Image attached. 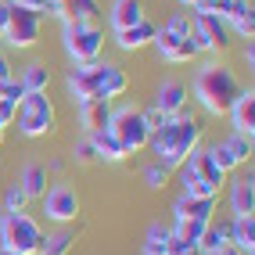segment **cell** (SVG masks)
Returning a JSON list of instances; mask_svg holds the SVG:
<instances>
[{
	"mask_svg": "<svg viewBox=\"0 0 255 255\" xmlns=\"http://www.w3.org/2000/svg\"><path fill=\"white\" fill-rule=\"evenodd\" d=\"M7 18H11V0H0V32H4Z\"/></svg>",
	"mask_w": 255,
	"mask_h": 255,
	"instance_id": "cell-41",
	"label": "cell"
},
{
	"mask_svg": "<svg viewBox=\"0 0 255 255\" xmlns=\"http://www.w3.org/2000/svg\"><path fill=\"white\" fill-rule=\"evenodd\" d=\"M40 201H43V216L50 219V223H58V227H72L76 223V216H79V194H76L72 183H65V180L61 183H50Z\"/></svg>",
	"mask_w": 255,
	"mask_h": 255,
	"instance_id": "cell-9",
	"label": "cell"
},
{
	"mask_svg": "<svg viewBox=\"0 0 255 255\" xmlns=\"http://www.w3.org/2000/svg\"><path fill=\"white\" fill-rule=\"evenodd\" d=\"M241 54H245V61H248V69H252V65H255V47H252V40H248V47L241 50Z\"/></svg>",
	"mask_w": 255,
	"mask_h": 255,
	"instance_id": "cell-43",
	"label": "cell"
},
{
	"mask_svg": "<svg viewBox=\"0 0 255 255\" xmlns=\"http://www.w3.org/2000/svg\"><path fill=\"white\" fill-rule=\"evenodd\" d=\"M40 32H43V18L40 14H32L18 4H11V18L4 25V43L14 47V50H29L40 43Z\"/></svg>",
	"mask_w": 255,
	"mask_h": 255,
	"instance_id": "cell-10",
	"label": "cell"
},
{
	"mask_svg": "<svg viewBox=\"0 0 255 255\" xmlns=\"http://www.w3.org/2000/svg\"><path fill=\"white\" fill-rule=\"evenodd\" d=\"M223 147H227V155L234 158V165H245V162L252 158V140H248V137H237V133H230V137L223 140Z\"/></svg>",
	"mask_w": 255,
	"mask_h": 255,
	"instance_id": "cell-31",
	"label": "cell"
},
{
	"mask_svg": "<svg viewBox=\"0 0 255 255\" xmlns=\"http://www.w3.org/2000/svg\"><path fill=\"white\" fill-rule=\"evenodd\" d=\"M169 40H187L191 36V11H176V14H169V22L158 25Z\"/></svg>",
	"mask_w": 255,
	"mask_h": 255,
	"instance_id": "cell-29",
	"label": "cell"
},
{
	"mask_svg": "<svg viewBox=\"0 0 255 255\" xmlns=\"http://www.w3.org/2000/svg\"><path fill=\"white\" fill-rule=\"evenodd\" d=\"M169 237H173V230L165 223H151L144 234V255H169Z\"/></svg>",
	"mask_w": 255,
	"mask_h": 255,
	"instance_id": "cell-28",
	"label": "cell"
},
{
	"mask_svg": "<svg viewBox=\"0 0 255 255\" xmlns=\"http://www.w3.org/2000/svg\"><path fill=\"white\" fill-rule=\"evenodd\" d=\"M169 176H173V173H165V169H162L158 162L144 165V183L151 187V191H162V187H169Z\"/></svg>",
	"mask_w": 255,
	"mask_h": 255,
	"instance_id": "cell-33",
	"label": "cell"
},
{
	"mask_svg": "<svg viewBox=\"0 0 255 255\" xmlns=\"http://www.w3.org/2000/svg\"><path fill=\"white\" fill-rule=\"evenodd\" d=\"M169 255H198V245L183 241V237H169Z\"/></svg>",
	"mask_w": 255,
	"mask_h": 255,
	"instance_id": "cell-37",
	"label": "cell"
},
{
	"mask_svg": "<svg viewBox=\"0 0 255 255\" xmlns=\"http://www.w3.org/2000/svg\"><path fill=\"white\" fill-rule=\"evenodd\" d=\"M79 123H83V129H87V133L108 129V123H112V105H108V101H101V97L79 101Z\"/></svg>",
	"mask_w": 255,
	"mask_h": 255,
	"instance_id": "cell-20",
	"label": "cell"
},
{
	"mask_svg": "<svg viewBox=\"0 0 255 255\" xmlns=\"http://www.w3.org/2000/svg\"><path fill=\"white\" fill-rule=\"evenodd\" d=\"M0 40H4V32H0Z\"/></svg>",
	"mask_w": 255,
	"mask_h": 255,
	"instance_id": "cell-48",
	"label": "cell"
},
{
	"mask_svg": "<svg viewBox=\"0 0 255 255\" xmlns=\"http://www.w3.org/2000/svg\"><path fill=\"white\" fill-rule=\"evenodd\" d=\"M216 201L219 198H187V194H180L173 201V219H201V223H212Z\"/></svg>",
	"mask_w": 255,
	"mask_h": 255,
	"instance_id": "cell-18",
	"label": "cell"
},
{
	"mask_svg": "<svg viewBox=\"0 0 255 255\" xmlns=\"http://www.w3.org/2000/svg\"><path fill=\"white\" fill-rule=\"evenodd\" d=\"M43 165H47V173H65V165H69V162H65V158H50Z\"/></svg>",
	"mask_w": 255,
	"mask_h": 255,
	"instance_id": "cell-42",
	"label": "cell"
},
{
	"mask_svg": "<svg viewBox=\"0 0 255 255\" xmlns=\"http://www.w3.org/2000/svg\"><path fill=\"white\" fill-rule=\"evenodd\" d=\"M54 4H61V0H54Z\"/></svg>",
	"mask_w": 255,
	"mask_h": 255,
	"instance_id": "cell-49",
	"label": "cell"
},
{
	"mask_svg": "<svg viewBox=\"0 0 255 255\" xmlns=\"http://www.w3.org/2000/svg\"><path fill=\"white\" fill-rule=\"evenodd\" d=\"M241 94V79L234 76L230 65L223 61H205L194 72V101L201 105L205 115H227L230 105Z\"/></svg>",
	"mask_w": 255,
	"mask_h": 255,
	"instance_id": "cell-2",
	"label": "cell"
},
{
	"mask_svg": "<svg viewBox=\"0 0 255 255\" xmlns=\"http://www.w3.org/2000/svg\"><path fill=\"white\" fill-rule=\"evenodd\" d=\"M72 248H76V230L72 227H58V230L43 234L36 255H72Z\"/></svg>",
	"mask_w": 255,
	"mask_h": 255,
	"instance_id": "cell-25",
	"label": "cell"
},
{
	"mask_svg": "<svg viewBox=\"0 0 255 255\" xmlns=\"http://www.w3.org/2000/svg\"><path fill=\"white\" fill-rule=\"evenodd\" d=\"M14 123H18V133L29 140L36 137H50V133L58 129V112H54V101L47 94H25L18 101V115H14Z\"/></svg>",
	"mask_w": 255,
	"mask_h": 255,
	"instance_id": "cell-5",
	"label": "cell"
},
{
	"mask_svg": "<svg viewBox=\"0 0 255 255\" xmlns=\"http://www.w3.org/2000/svg\"><path fill=\"white\" fill-rule=\"evenodd\" d=\"M201 137H205V123H201L191 108H183L176 115H165L162 123L151 129L147 147L155 151V162L165 173H176L183 165V158L191 155L194 147H201Z\"/></svg>",
	"mask_w": 255,
	"mask_h": 255,
	"instance_id": "cell-1",
	"label": "cell"
},
{
	"mask_svg": "<svg viewBox=\"0 0 255 255\" xmlns=\"http://www.w3.org/2000/svg\"><path fill=\"white\" fill-rule=\"evenodd\" d=\"M101 0H61L58 4V18L65 22H101Z\"/></svg>",
	"mask_w": 255,
	"mask_h": 255,
	"instance_id": "cell-22",
	"label": "cell"
},
{
	"mask_svg": "<svg viewBox=\"0 0 255 255\" xmlns=\"http://www.w3.org/2000/svg\"><path fill=\"white\" fill-rule=\"evenodd\" d=\"M194 58H198V50H194L191 36H187V40H176V43L162 54V61H169V65H191Z\"/></svg>",
	"mask_w": 255,
	"mask_h": 255,
	"instance_id": "cell-30",
	"label": "cell"
},
{
	"mask_svg": "<svg viewBox=\"0 0 255 255\" xmlns=\"http://www.w3.org/2000/svg\"><path fill=\"white\" fill-rule=\"evenodd\" d=\"M14 115H18V105L0 97V126H11V123H14Z\"/></svg>",
	"mask_w": 255,
	"mask_h": 255,
	"instance_id": "cell-38",
	"label": "cell"
},
{
	"mask_svg": "<svg viewBox=\"0 0 255 255\" xmlns=\"http://www.w3.org/2000/svg\"><path fill=\"white\" fill-rule=\"evenodd\" d=\"M176 176H180V187L187 198H219V191L227 183V173L205 155V147H194L176 169Z\"/></svg>",
	"mask_w": 255,
	"mask_h": 255,
	"instance_id": "cell-3",
	"label": "cell"
},
{
	"mask_svg": "<svg viewBox=\"0 0 255 255\" xmlns=\"http://www.w3.org/2000/svg\"><path fill=\"white\" fill-rule=\"evenodd\" d=\"M0 97H4V101H14V105H18V101L25 97V90H22V83L18 79H4V83H0Z\"/></svg>",
	"mask_w": 255,
	"mask_h": 255,
	"instance_id": "cell-36",
	"label": "cell"
},
{
	"mask_svg": "<svg viewBox=\"0 0 255 255\" xmlns=\"http://www.w3.org/2000/svg\"><path fill=\"white\" fill-rule=\"evenodd\" d=\"M43 241L40 219H32L29 212H4L0 216V248L18 252V255H36Z\"/></svg>",
	"mask_w": 255,
	"mask_h": 255,
	"instance_id": "cell-4",
	"label": "cell"
},
{
	"mask_svg": "<svg viewBox=\"0 0 255 255\" xmlns=\"http://www.w3.org/2000/svg\"><path fill=\"white\" fill-rule=\"evenodd\" d=\"M25 191L18 187V180L7 183V191H4V212H25Z\"/></svg>",
	"mask_w": 255,
	"mask_h": 255,
	"instance_id": "cell-32",
	"label": "cell"
},
{
	"mask_svg": "<svg viewBox=\"0 0 255 255\" xmlns=\"http://www.w3.org/2000/svg\"><path fill=\"white\" fill-rule=\"evenodd\" d=\"M227 115H230L237 137L255 140V90H252V87H241V94H237V101L230 105Z\"/></svg>",
	"mask_w": 255,
	"mask_h": 255,
	"instance_id": "cell-12",
	"label": "cell"
},
{
	"mask_svg": "<svg viewBox=\"0 0 255 255\" xmlns=\"http://www.w3.org/2000/svg\"><path fill=\"white\" fill-rule=\"evenodd\" d=\"M230 40H234V32L219 14L201 11V7L191 11V43L198 54H219V50L230 47Z\"/></svg>",
	"mask_w": 255,
	"mask_h": 255,
	"instance_id": "cell-7",
	"label": "cell"
},
{
	"mask_svg": "<svg viewBox=\"0 0 255 255\" xmlns=\"http://www.w3.org/2000/svg\"><path fill=\"white\" fill-rule=\"evenodd\" d=\"M126 90H129V76L119 69V65L101 61V69H97V97L112 105V101H115V97H123Z\"/></svg>",
	"mask_w": 255,
	"mask_h": 255,
	"instance_id": "cell-15",
	"label": "cell"
},
{
	"mask_svg": "<svg viewBox=\"0 0 255 255\" xmlns=\"http://www.w3.org/2000/svg\"><path fill=\"white\" fill-rule=\"evenodd\" d=\"M230 212L234 216H252L255 212V176H252V169L245 176L230 180Z\"/></svg>",
	"mask_w": 255,
	"mask_h": 255,
	"instance_id": "cell-16",
	"label": "cell"
},
{
	"mask_svg": "<svg viewBox=\"0 0 255 255\" xmlns=\"http://www.w3.org/2000/svg\"><path fill=\"white\" fill-rule=\"evenodd\" d=\"M90 137V144H94V151H97V162H108V165H119V162H126L129 155L123 151V144L115 140V133L112 129H94V133H87Z\"/></svg>",
	"mask_w": 255,
	"mask_h": 255,
	"instance_id": "cell-24",
	"label": "cell"
},
{
	"mask_svg": "<svg viewBox=\"0 0 255 255\" xmlns=\"http://www.w3.org/2000/svg\"><path fill=\"white\" fill-rule=\"evenodd\" d=\"M14 72H11V58L4 54V50H0V83H4V79H11Z\"/></svg>",
	"mask_w": 255,
	"mask_h": 255,
	"instance_id": "cell-40",
	"label": "cell"
},
{
	"mask_svg": "<svg viewBox=\"0 0 255 255\" xmlns=\"http://www.w3.org/2000/svg\"><path fill=\"white\" fill-rule=\"evenodd\" d=\"M219 255H241V252H237V248H223V252H219Z\"/></svg>",
	"mask_w": 255,
	"mask_h": 255,
	"instance_id": "cell-45",
	"label": "cell"
},
{
	"mask_svg": "<svg viewBox=\"0 0 255 255\" xmlns=\"http://www.w3.org/2000/svg\"><path fill=\"white\" fill-rule=\"evenodd\" d=\"M187 101H191V90H187L183 79H162L158 90H155V105H151V108H158L162 115H176V112L187 108Z\"/></svg>",
	"mask_w": 255,
	"mask_h": 255,
	"instance_id": "cell-14",
	"label": "cell"
},
{
	"mask_svg": "<svg viewBox=\"0 0 255 255\" xmlns=\"http://www.w3.org/2000/svg\"><path fill=\"white\" fill-rule=\"evenodd\" d=\"M11 4H18V7H25V11H32V14H58V4L54 0H11Z\"/></svg>",
	"mask_w": 255,
	"mask_h": 255,
	"instance_id": "cell-35",
	"label": "cell"
},
{
	"mask_svg": "<svg viewBox=\"0 0 255 255\" xmlns=\"http://www.w3.org/2000/svg\"><path fill=\"white\" fill-rule=\"evenodd\" d=\"M180 4H183V7H198V4H201V0H180Z\"/></svg>",
	"mask_w": 255,
	"mask_h": 255,
	"instance_id": "cell-44",
	"label": "cell"
},
{
	"mask_svg": "<svg viewBox=\"0 0 255 255\" xmlns=\"http://www.w3.org/2000/svg\"><path fill=\"white\" fill-rule=\"evenodd\" d=\"M140 115H144V123H147V126H151V129H155V126H158V123H162V119H165V115H162V112H158V108H144V112H140Z\"/></svg>",
	"mask_w": 255,
	"mask_h": 255,
	"instance_id": "cell-39",
	"label": "cell"
},
{
	"mask_svg": "<svg viewBox=\"0 0 255 255\" xmlns=\"http://www.w3.org/2000/svg\"><path fill=\"white\" fill-rule=\"evenodd\" d=\"M144 18H147V14H144V0H112V7H108V25L115 32L137 25Z\"/></svg>",
	"mask_w": 255,
	"mask_h": 255,
	"instance_id": "cell-19",
	"label": "cell"
},
{
	"mask_svg": "<svg viewBox=\"0 0 255 255\" xmlns=\"http://www.w3.org/2000/svg\"><path fill=\"white\" fill-rule=\"evenodd\" d=\"M97 69L101 61H83V65H72L69 79H65V87H69V97L76 101H87V97H97Z\"/></svg>",
	"mask_w": 255,
	"mask_h": 255,
	"instance_id": "cell-13",
	"label": "cell"
},
{
	"mask_svg": "<svg viewBox=\"0 0 255 255\" xmlns=\"http://www.w3.org/2000/svg\"><path fill=\"white\" fill-rule=\"evenodd\" d=\"M47 176H50V173H47V165H43V162H36V158L22 165V173H18V187L25 191V198H29V201H40V198L47 194Z\"/></svg>",
	"mask_w": 255,
	"mask_h": 255,
	"instance_id": "cell-21",
	"label": "cell"
},
{
	"mask_svg": "<svg viewBox=\"0 0 255 255\" xmlns=\"http://www.w3.org/2000/svg\"><path fill=\"white\" fill-rule=\"evenodd\" d=\"M227 237L230 248H237L241 255H255V216H230Z\"/></svg>",
	"mask_w": 255,
	"mask_h": 255,
	"instance_id": "cell-17",
	"label": "cell"
},
{
	"mask_svg": "<svg viewBox=\"0 0 255 255\" xmlns=\"http://www.w3.org/2000/svg\"><path fill=\"white\" fill-rule=\"evenodd\" d=\"M108 129L115 133V140L123 144L126 155H137V151H144V147H147V140H151V126L144 123L140 108H133V105L115 108V112H112Z\"/></svg>",
	"mask_w": 255,
	"mask_h": 255,
	"instance_id": "cell-8",
	"label": "cell"
},
{
	"mask_svg": "<svg viewBox=\"0 0 255 255\" xmlns=\"http://www.w3.org/2000/svg\"><path fill=\"white\" fill-rule=\"evenodd\" d=\"M155 22H137V25H129V29H119L115 32V43H119V50H126V54H129V50H144L151 40H155Z\"/></svg>",
	"mask_w": 255,
	"mask_h": 255,
	"instance_id": "cell-23",
	"label": "cell"
},
{
	"mask_svg": "<svg viewBox=\"0 0 255 255\" xmlns=\"http://www.w3.org/2000/svg\"><path fill=\"white\" fill-rule=\"evenodd\" d=\"M72 162H76V165H94V162H97V151H94L90 137H83V140L72 144Z\"/></svg>",
	"mask_w": 255,
	"mask_h": 255,
	"instance_id": "cell-34",
	"label": "cell"
},
{
	"mask_svg": "<svg viewBox=\"0 0 255 255\" xmlns=\"http://www.w3.org/2000/svg\"><path fill=\"white\" fill-rule=\"evenodd\" d=\"M4 129H7V126H0V144H4Z\"/></svg>",
	"mask_w": 255,
	"mask_h": 255,
	"instance_id": "cell-47",
	"label": "cell"
},
{
	"mask_svg": "<svg viewBox=\"0 0 255 255\" xmlns=\"http://www.w3.org/2000/svg\"><path fill=\"white\" fill-rule=\"evenodd\" d=\"M18 83H22L25 94H47V87H50V69H47L43 61H29L25 69H22V76H18Z\"/></svg>",
	"mask_w": 255,
	"mask_h": 255,
	"instance_id": "cell-26",
	"label": "cell"
},
{
	"mask_svg": "<svg viewBox=\"0 0 255 255\" xmlns=\"http://www.w3.org/2000/svg\"><path fill=\"white\" fill-rule=\"evenodd\" d=\"M0 255H18V252H7V248H0Z\"/></svg>",
	"mask_w": 255,
	"mask_h": 255,
	"instance_id": "cell-46",
	"label": "cell"
},
{
	"mask_svg": "<svg viewBox=\"0 0 255 255\" xmlns=\"http://www.w3.org/2000/svg\"><path fill=\"white\" fill-rule=\"evenodd\" d=\"M223 248H230V237H227V223H212L205 227V234H201V241H198V252L201 255H219Z\"/></svg>",
	"mask_w": 255,
	"mask_h": 255,
	"instance_id": "cell-27",
	"label": "cell"
},
{
	"mask_svg": "<svg viewBox=\"0 0 255 255\" xmlns=\"http://www.w3.org/2000/svg\"><path fill=\"white\" fill-rule=\"evenodd\" d=\"M212 14H219V18L230 25V32H237L241 40H252V36H255V11H252V0H219Z\"/></svg>",
	"mask_w": 255,
	"mask_h": 255,
	"instance_id": "cell-11",
	"label": "cell"
},
{
	"mask_svg": "<svg viewBox=\"0 0 255 255\" xmlns=\"http://www.w3.org/2000/svg\"><path fill=\"white\" fill-rule=\"evenodd\" d=\"M65 54L72 58V65H83V61H101L105 54V29L101 22H65Z\"/></svg>",
	"mask_w": 255,
	"mask_h": 255,
	"instance_id": "cell-6",
	"label": "cell"
}]
</instances>
